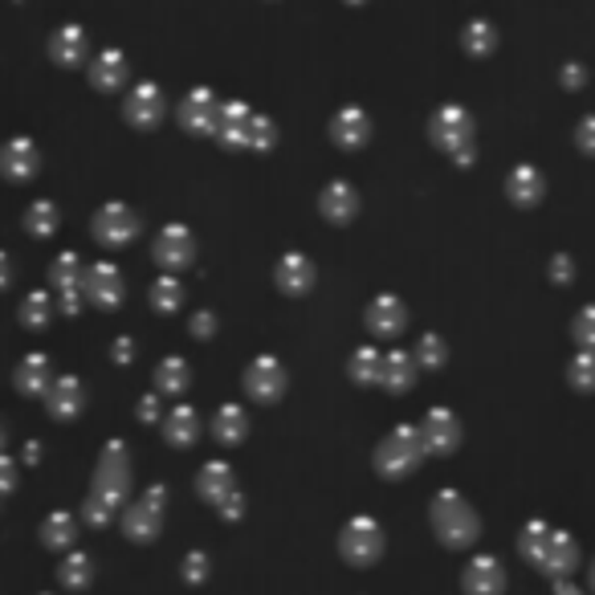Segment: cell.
Instances as JSON below:
<instances>
[{
  "mask_svg": "<svg viewBox=\"0 0 595 595\" xmlns=\"http://www.w3.org/2000/svg\"><path fill=\"white\" fill-rule=\"evenodd\" d=\"M412 359H416V367H428V371H436V367L449 364V343L440 339V334H421L416 339V351H412Z\"/></svg>",
  "mask_w": 595,
  "mask_h": 595,
  "instance_id": "obj_41",
  "label": "cell"
},
{
  "mask_svg": "<svg viewBox=\"0 0 595 595\" xmlns=\"http://www.w3.org/2000/svg\"><path fill=\"white\" fill-rule=\"evenodd\" d=\"M554 595H583V592L571 583V575H563V580H554Z\"/></svg>",
  "mask_w": 595,
  "mask_h": 595,
  "instance_id": "obj_56",
  "label": "cell"
},
{
  "mask_svg": "<svg viewBox=\"0 0 595 595\" xmlns=\"http://www.w3.org/2000/svg\"><path fill=\"white\" fill-rule=\"evenodd\" d=\"M416 359H412V351H384V371H379V388H388V392H408L412 384H416Z\"/></svg>",
  "mask_w": 595,
  "mask_h": 595,
  "instance_id": "obj_29",
  "label": "cell"
},
{
  "mask_svg": "<svg viewBox=\"0 0 595 595\" xmlns=\"http://www.w3.org/2000/svg\"><path fill=\"white\" fill-rule=\"evenodd\" d=\"M82 294H87L90 306H102V310H115L127 294V282H123V270L115 262H94L87 265V277H82Z\"/></svg>",
  "mask_w": 595,
  "mask_h": 595,
  "instance_id": "obj_11",
  "label": "cell"
},
{
  "mask_svg": "<svg viewBox=\"0 0 595 595\" xmlns=\"http://www.w3.org/2000/svg\"><path fill=\"white\" fill-rule=\"evenodd\" d=\"M506 196L518 204V208H535V204L547 196V175L538 172L535 163H518V168H510Z\"/></svg>",
  "mask_w": 595,
  "mask_h": 595,
  "instance_id": "obj_26",
  "label": "cell"
},
{
  "mask_svg": "<svg viewBox=\"0 0 595 595\" xmlns=\"http://www.w3.org/2000/svg\"><path fill=\"white\" fill-rule=\"evenodd\" d=\"M571 277H575V262H571V258H567V253H554L551 258V282H571Z\"/></svg>",
  "mask_w": 595,
  "mask_h": 595,
  "instance_id": "obj_53",
  "label": "cell"
},
{
  "mask_svg": "<svg viewBox=\"0 0 595 595\" xmlns=\"http://www.w3.org/2000/svg\"><path fill=\"white\" fill-rule=\"evenodd\" d=\"M49 58L58 61V66H66V70L82 66L90 58V33L82 25H73V21L70 25H58L54 37H49Z\"/></svg>",
  "mask_w": 595,
  "mask_h": 595,
  "instance_id": "obj_23",
  "label": "cell"
},
{
  "mask_svg": "<svg viewBox=\"0 0 595 595\" xmlns=\"http://www.w3.org/2000/svg\"><path fill=\"white\" fill-rule=\"evenodd\" d=\"M168 115V94H163L160 82H135L127 90V99H123V118L131 123V127H160V118Z\"/></svg>",
  "mask_w": 595,
  "mask_h": 595,
  "instance_id": "obj_9",
  "label": "cell"
},
{
  "mask_svg": "<svg viewBox=\"0 0 595 595\" xmlns=\"http://www.w3.org/2000/svg\"><path fill=\"white\" fill-rule=\"evenodd\" d=\"M416 428H421L424 453H440L445 457V453H453L461 445V421H457L453 408H428Z\"/></svg>",
  "mask_w": 595,
  "mask_h": 595,
  "instance_id": "obj_14",
  "label": "cell"
},
{
  "mask_svg": "<svg viewBox=\"0 0 595 595\" xmlns=\"http://www.w3.org/2000/svg\"><path fill=\"white\" fill-rule=\"evenodd\" d=\"M184 580H188V583L208 580V554H201V551L184 554Z\"/></svg>",
  "mask_w": 595,
  "mask_h": 595,
  "instance_id": "obj_48",
  "label": "cell"
},
{
  "mask_svg": "<svg viewBox=\"0 0 595 595\" xmlns=\"http://www.w3.org/2000/svg\"><path fill=\"white\" fill-rule=\"evenodd\" d=\"M277 144V123L270 115H258L253 111V123H249V151H270Z\"/></svg>",
  "mask_w": 595,
  "mask_h": 595,
  "instance_id": "obj_43",
  "label": "cell"
},
{
  "mask_svg": "<svg viewBox=\"0 0 595 595\" xmlns=\"http://www.w3.org/2000/svg\"><path fill=\"white\" fill-rule=\"evenodd\" d=\"M127 78H131V61L123 49H102L90 58V87L94 90H118L127 87Z\"/></svg>",
  "mask_w": 595,
  "mask_h": 595,
  "instance_id": "obj_25",
  "label": "cell"
},
{
  "mask_svg": "<svg viewBox=\"0 0 595 595\" xmlns=\"http://www.w3.org/2000/svg\"><path fill=\"white\" fill-rule=\"evenodd\" d=\"M351 379L355 384H379V371H384V351L371 347V343H364V347L351 351Z\"/></svg>",
  "mask_w": 595,
  "mask_h": 595,
  "instance_id": "obj_37",
  "label": "cell"
},
{
  "mask_svg": "<svg viewBox=\"0 0 595 595\" xmlns=\"http://www.w3.org/2000/svg\"><path fill=\"white\" fill-rule=\"evenodd\" d=\"M461 49L469 54V58H490L497 49V30L494 21H485V16H478V21H469L461 30Z\"/></svg>",
  "mask_w": 595,
  "mask_h": 595,
  "instance_id": "obj_34",
  "label": "cell"
},
{
  "mask_svg": "<svg viewBox=\"0 0 595 595\" xmlns=\"http://www.w3.org/2000/svg\"><path fill=\"white\" fill-rule=\"evenodd\" d=\"M42 404L54 421H73V416L87 408V384L78 376H70V371H66V376H54L42 396Z\"/></svg>",
  "mask_w": 595,
  "mask_h": 595,
  "instance_id": "obj_15",
  "label": "cell"
},
{
  "mask_svg": "<svg viewBox=\"0 0 595 595\" xmlns=\"http://www.w3.org/2000/svg\"><path fill=\"white\" fill-rule=\"evenodd\" d=\"M274 282L282 294H290V298H302V294L314 290V262L306 258V253H298V249H290V253H282L274 265Z\"/></svg>",
  "mask_w": 595,
  "mask_h": 595,
  "instance_id": "obj_18",
  "label": "cell"
},
{
  "mask_svg": "<svg viewBox=\"0 0 595 595\" xmlns=\"http://www.w3.org/2000/svg\"><path fill=\"white\" fill-rule=\"evenodd\" d=\"M217 514L225 518V523H237V518H245V494H241V490H232V494L217 506Z\"/></svg>",
  "mask_w": 595,
  "mask_h": 595,
  "instance_id": "obj_49",
  "label": "cell"
},
{
  "mask_svg": "<svg viewBox=\"0 0 595 595\" xmlns=\"http://www.w3.org/2000/svg\"><path fill=\"white\" fill-rule=\"evenodd\" d=\"M54 294H45V290H33L21 298V310H16V319H21V327L25 331H45L49 327V319H54Z\"/></svg>",
  "mask_w": 595,
  "mask_h": 595,
  "instance_id": "obj_35",
  "label": "cell"
},
{
  "mask_svg": "<svg viewBox=\"0 0 595 595\" xmlns=\"http://www.w3.org/2000/svg\"><path fill=\"white\" fill-rule=\"evenodd\" d=\"M286 384H290V376H286V367L277 364L274 355H258V359L245 367V392L253 396L258 404L282 400V396H286Z\"/></svg>",
  "mask_w": 595,
  "mask_h": 595,
  "instance_id": "obj_12",
  "label": "cell"
},
{
  "mask_svg": "<svg viewBox=\"0 0 595 595\" xmlns=\"http://www.w3.org/2000/svg\"><path fill=\"white\" fill-rule=\"evenodd\" d=\"M424 461V440H421V428L416 424H396L392 433L384 436L376 445V469L379 478H408V473H416Z\"/></svg>",
  "mask_w": 595,
  "mask_h": 595,
  "instance_id": "obj_4",
  "label": "cell"
},
{
  "mask_svg": "<svg viewBox=\"0 0 595 595\" xmlns=\"http://www.w3.org/2000/svg\"><path fill=\"white\" fill-rule=\"evenodd\" d=\"M249 123H253V106L249 102H220L217 118V139L232 151H245L249 147Z\"/></svg>",
  "mask_w": 595,
  "mask_h": 595,
  "instance_id": "obj_22",
  "label": "cell"
},
{
  "mask_svg": "<svg viewBox=\"0 0 595 595\" xmlns=\"http://www.w3.org/2000/svg\"><path fill=\"white\" fill-rule=\"evenodd\" d=\"M567 379H571V388H580V392H595V351L580 347V355H571Z\"/></svg>",
  "mask_w": 595,
  "mask_h": 595,
  "instance_id": "obj_42",
  "label": "cell"
},
{
  "mask_svg": "<svg viewBox=\"0 0 595 595\" xmlns=\"http://www.w3.org/2000/svg\"><path fill=\"white\" fill-rule=\"evenodd\" d=\"M388 538H384V526L371 518V514H355L343 530H339V554L355 567H371L384 554Z\"/></svg>",
  "mask_w": 595,
  "mask_h": 595,
  "instance_id": "obj_6",
  "label": "cell"
},
{
  "mask_svg": "<svg viewBox=\"0 0 595 595\" xmlns=\"http://www.w3.org/2000/svg\"><path fill=\"white\" fill-rule=\"evenodd\" d=\"M188 327L196 339H213V334H217V314H213V310H196Z\"/></svg>",
  "mask_w": 595,
  "mask_h": 595,
  "instance_id": "obj_50",
  "label": "cell"
},
{
  "mask_svg": "<svg viewBox=\"0 0 595 595\" xmlns=\"http://www.w3.org/2000/svg\"><path fill=\"white\" fill-rule=\"evenodd\" d=\"M21 457H25V465H37V461H42V445H37V440H30V445H25V453H21Z\"/></svg>",
  "mask_w": 595,
  "mask_h": 595,
  "instance_id": "obj_57",
  "label": "cell"
},
{
  "mask_svg": "<svg viewBox=\"0 0 595 595\" xmlns=\"http://www.w3.org/2000/svg\"><path fill=\"white\" fill-rule=\"evenodd\" d=\"M575 147H580L583 156H595V111L575 123Z\"/></svg>",
  "mask_w": 595,
  "mask_h": 595,
  "instance_id": "obj_46",
  "label": "cell"
},
{
  "mask_svg": "<svg viewBox=\"0 0 595 595\" xmlns=\"http://www.w3.org/2000/svg\"><path fill=\"white\" fill-rule=\"evenodd\" d=\"M37 172H42V151H37L33 139L13 135L9 144L0 147V175H4V180H13V184H30Z\"/></svg>",
  "mask_w": 595,
  "mask_h": 595,
  "instance_id": "obj_16",
  "label": "cell"
},
{
  "mask_svg": "<svg viewBox=\"0 0 595 595\" xmlns=\"http://www.w3.org/2000/svg\"><path fill=\"white\" fill-rule=\"evenodd\" d=\"M408 327V306L396 294H376L367 306V331L376 339H400Z\"/></svg>",
  "mask_w": 595,
  "mask_h": 595,
  "instance_id": "obj_19",
  "label": "cell"
},
{
  "mask_svg": "<svg viewBox=\"0 0 595 595\" xmlns=\"http://www.w3.org/2000/svg\"><path fill=\"white\" fill-rule=\"evenodd\" d=\"M90 232H94V241H99V245L123 249L139 237V217H135L123 201H106L99 213H94V220H90Z\"/></svg>",
  "mask_w": 595,
  "mask_h": 595,
  "instance_id": "obj_8",
  "label": "cell"
},
{
  "mask_svg": "<svg viewBox=\"0 0 595 595\" xmlns=\"http://www.w3.org/2000/svg\"><path fill=\"white\" fill-rule=\"evenodd\" d=\"M160 428H163V440H168V445H175V449H192V445L201 440V412L192 404H175L163 412Z\"/></svg>",
  "mask_w": 595,
  "mask_h": 595,
  "instance_id": "obj_24",
  "label": "cell"
},
{
  "mask_svg": "<svg viewBox=\"0 0 595 595\" xmlns=\"http://www.w3.org/2000/svg\"><path fill=\"white\" fill-rule=\"evenodd\" d=\"M13 485H16V461L9 453H0V497L13 494Z\"/></svg>",
  "mask_w": 595,
  "mask_h": 595,
  "instance_id": "obj_51",
  "label": "cell"
},
{
  "mask_svg": "<svg viewBox=\"0 0 595 595\" xmlns=\"http://www.w3.org/2000/svg\"><path fill=\"white\" fill-rule=\"evenodd\" d=\"M127 490H131V449H127V440H106L99 453V465H94L90 494L111 502L115 510H123Z\"/></svg>",
  "mask_w": 595,
  "mask_h": 595,
  "instance_id": "obj_3",
  "label": "cell"
},
{
  "mask_svg": "<svg viewBox=\"0 0 595 595\" xmlns=\"http://www.w3.org/2000/svg\"><path fill=\"white\" fill-rule=\"evenodd\" d=\"M220 118V99L208 87H192L180 102V127L188 135H213Z\"/></svg>",
  "mask_w": 595,
  "mask_h": 595,
  "instance_id": "obj_13",
  "label": "cell"
},
{
  "mask_svg": "<svg viewBox=\"0 0 595 595\" xmlns=\"http://www.w3.org/2000/svg\"><path fill=\"white\" fill-rule=\"evenodd\" d=\"M151 306H156L160 314H172V310H180V306H184V286H180V277L163 270V274L151 282Z\"/></svg>",
  "mask_w": 595,
  "mask_h": 595,
  "instance_id": "obj_39",
  "label": "cell"
},
{
  "mask_svg": "<svg viewBox=\"0 0 595 595\" xmlns=\"http://www.w3.org/2000/svg\"><path fill=\"white\" fill-rule=\"evenodd\" d=\"M428 518H433L436 538H440L445 547H453V551L469 547V542L481 535L478 510L469 506L457 490H440V494L433 497V506H428Z\"/></svg>",
  "mask_w": 595,
  "mask_h": 595,
  "instance_id": "obj_2",
  "label": "cell"
},
{
  "mask_svg": "<svg viewBox=\"0 0 595 595\" xmlns=\"http://www.w3.org/2000/svg\"><path fill=\"white\" fill-rule=\"evenodd\" d=\"M428 139H433V147H440L457 168H469V163H473L478 127H473V115H469L465 106H457V102L436 106L433 118H428Z\"/></svg>",
  "mask_w": 595,
  "mask_h": 595,
  "instance_id": "obj_1",
  "label": "cell"
},
{
  "mask_svg": "<svg viewBox=\"0 0 595 595\" xmlns=\"http://www.w3.org/2000/svg\"><path fill=\"white\" fill-rule=\"evenodd\" d=\"M461 587L465 595H502L506 592V567L497 563L494 554H473L465 563Z\"/></svg>",
  "mask_w": 595,
  "mask_h": 595,
  "instance_id": "obj_17",
  "label": "cell"
},
{
  "mask_svg": "<svg viewBox=\"0 0 595 595\" xmlns=\"http://www.w3.org/2000/svg\"><path fill=\"white\" fill-rule=\"evenodd\" d=\"M359 188L355 184H347V180H331L327 188H322V196H319V213L331 225H347V220H355L359 217Z\"/></svg>",
  "mask_w": 595,
  "mask_h": 595,
  "instance_id": "obj_21",
  "label": "cell"
},
{
  "mask_svg": "<svg viewBox=\"0 0 595 595\" xmlns=\"http://www.w3.org/2000/svg\"><path fill=\"white\" fill-rule=\"evenodd\" d=\"M82 277H87V265H82V258H78L73 249H66V253L54 258V265H49V286H54V302H58L61 314H78L82 302H87Z\"/></svg>",
  "mask_w": 595,
  "mask_h": 595,
  "instance_id": "obj_7",
  "label": "cell"
},
{
  "mask_svg": "<svg viewBox=\"0 0 595 595\" xmlns=\"http://www.w3.org/2000/svg\"><path fill=\"white\" fill-rule=\"evenodd\" d=\"M61 225V213L54 201H33L30 208H25V232H33V237H54Z\"/></svg>",
  "mask_w": 595,
  "mask_h": 595,
  "instance_id": "obj_38",
  "label": "cell"
},
{
  "mask_svg": "<svg viewBox=\"0 0 595 595\" xmlns=\"http://www.w3.org/2000/svg\"><path fill=\"white\" fill-rule=\"evenodd\" d=\"M42 542L49 551H73V538H78V518H73L70 510H54V514H45L42 523Z\"/></svg>",
  "mask_w": 595,
  "mask_h": 595,
  "instance_id": "obj_31",
  "label": "cell"
},
{
  "mask_svg": "<svg viewBox=\"0 0 595 595\" xmlns=\"http://www.w3.org/2000/svg\"><path fill=\"white\" fill-rule=\"evenodd\" d=\"M371 139V118H367L364 106H343L334 111L331 118V144L343 147V151H359V147Z\"/></svg>",
  "mask_w": 595,
  "mask_h": 595,
  "instance_id": "obj_20",
  "label": "cell"
},
{
  "mask_svg": "<svg viewBox=\"0 0 595 595\" xmlns=\"http://www.w3.org/2000/svg\"><path fill=\"white\" fill-rule=\"evenodd\" d=\"M111 355H115V364H131V359H135V339H131V334H123V339H115V347H111Z\"/></svg>",
  "mask_w": 595,
  "mask_h": 595,
  "instance_id": "obj_54",
  "label": "cell"
},
{
  "mask_svg": "<svg viewBox=\"0 0 595 595\" xmlns=\"http://www.w3.org/2000/svg\"><path fill=\"white\" fill-rule=\"evenodd\" d=\"M559 82H563L567 90H580L583 82H587V70H583L580 61H567L563 70H559Z\"/></svg>",
  "mask_w": 595,
  "mask_h": 595,
  "instance_id": "obj_52",
  "label": "cell"
},
{
  "mask_svg": "<svg viewBox=\"0 0 595 595\" xmlns=\"http://www.w3.org/2000/svg\"><path fill=\"white\" fill-rule=\"evenodd\" d=\"M571 334H575V343H580L583 351H595V302L583 306L580 314H575V322H571Z\"/></svg>",
  "mask_w": 595,
  "mask_h": 595,
  "instance_id": "obj_45",
  "label": "cell"
},
{
  "mask_svg": "<svg viewBox=\"0 0 595 595\" xmlns=\"http://www.w3.org/2000/svg\"><path fill=\"white\" fill-rule=\"evenodd\" d=\"M192 384V371H188V359H180V355H168L160 367H156V392L168 400V396H184Z\"/></svg>",
  "mask_w": 595,
  "mask_h": 595,
  "instance_id": "obj_33",
  "label": "cell"
},
{
  "mask_svg": "<svg viewBox=\"0 0 595 595\" xmlns=\"http://www.w3.org/2000/svg\"><path fill=\"white\" fill-rule=\"evenodd\" d=\"M58 580L61 587H70V592L90 587V583H94V559H90L87 551H66V559H61L58 567Z\"/></svg>",
  "mask_w": 595,
  "mask_h": 595,
  "instance_id": "obj_36",
  "label": "cell"
},
{
  "mask_svg": "<svg viewBox=\"0 0 595 595\" xmlns=\"http://www.w3.org/2000/svg\"><path fill=\"white\" fill-rule=\"evenodd\" d=\"M49 379H54V371H49V359H45L42 351H30L13 371V384L21 396H45Z\"/></svg>",
  "mask_w": 595,
  "mask_h": 595,
  "instance_id": "obj_30",
  "label": "cell"
},
{
  "mask_svg": "<svg viewBox=\"0 0 595 595\" xmlns=\"http://www.w3.org/2000/svg\"><path fill=\"white\" fill-rule=\"evenodd\" d=\"M118 518V510L111 506V502H102V497L87 494V502H82V523L87 526H111Z\"/></svg>",
  "mask_w": 595,
  "mask_h": 595,
  "instance_id": "obj_44",
  "label": "cell"
},
{
  "mask_svg": "<svg viewBox=\"0 0 595 595\" xmlns=\"http://www.w3.org/2000/svg\"><path fill=\"white\" fill-rule=\"evenodd\" d=\"M9 282H13V262H9V253L0 249V290H4Z\"/></svg>",
  "mask_w": 595,
  "mask_h": 595,
  "instance_id": "obj_55",
  "label": "cell"
},
{
  "mask_svg": "<svg viewBox=\"0 0 595 595\" xmlns=\"http://www.w3.org/2000/svg\"><path fill=\"white\" fill-rule=\"evenodd\" d=\"M232 490H237V478H232V465L229 461L201 465V473H196V494H201L208 506H220V502H225Z\"/></svg>",
  "mask_w": 595,
  "mask_h": 595,
  "instance_id": "obj_28",
  "label": "cell"
},
{
  "mask_svg": "<svg viewBox=\"0 0 595 595\" xmlns=\"http://www.w3.org/2000/svg\"><path fill=\"white\" fill-rule=\"evenodd\" d=\"M587 583H592V592H595V559H592V575H587Z\"/></svg>",
  "mask_w": 595,
  "mask_h": 595,
  "instance_id": "obj_59",
  "label": "cell"
},
{
  "mask_svg": "<svg viewBox=\"0 0 595 595\" xmlns=\"http://www.w3.org/2000/svg\"><path fill=\"white\" fill-rule=\"evenodd\" d=\"M351 4H364V0H351Z\"/></svg>",
  "mask_w": 595,
  "mask_h": 595,
  "instance_id": "obj_60",
  "label": "cell"
},
{
  "mask_svg": "<svg viewBox=\"0 0 595 595\" xmlns=\"http://www.w3.org/2000/svg\"><path fill=\"white\" fill-rule=\"evenodd\" d=\"M151 258H156V265H163L168 274L192 265V258H196V237H192L188 225H163V229L156 232Z\"/></svg>",
  "mask_w": 595,
  "mask_h": 595,
  "instance_id": "obj_10",
  "label": "cell"
},
{
  "mask_svg": "<svg viewBox=\"0 0 595 595\" xmlns=\"http://www.w3.org/2000/svg\"><path fill=\"white\" fill-rule=\"evenodd\" d=\"M213 436L220 445H241L249 436V416L241 404H220L217 416H213Z\"/></svg>",
  "mask_w": 595,
  "mask_h": 595,
  "instance_id": "obj_32",
  "label": "cell"
},
{
  "mask_svg": "<svg viewBox=\"0 0 595 595\" xmlns=\"http://www.w3.org/2000/svg\"><path fill=\"white\" fill-rule=\"evenodd\" d=\"M163 396L160 392H147L144 400H139V421H147V424H160L163 421Z\"/></svg>",
  "mask_w": 595,
  "mask_h": 595,
  "instance_id": "obj_47",
  "label": "cell"
},
{
  "mask_svg": "<svg viewBox=\"0 0 595 595\" xmlns=\"http://www.w3.org/2000/svg\"><path fill=\"white\" fill-rule=\"evenodd\" d=\"M538 567H542L551 580H563V575H571V571L580 567V542H575V535L554 530L551 542H547V551H542V559H538Z\"/></svg>",
  "mask_w": 595,
  "mask_h": 595,
  "instance_id": "obj_27",
  "label": "cell"
},
{
  "mask_svg": "<svg viewBox=\"0 0 595 595\" xmlns=\"http://www.w3.org/2000/svg\"><path fill=\"white\" fill-rule=\"evenodd\" d=\"M551 535H554L551 523H542V518H530V523L523 526V535H518V551H523L526 559L538 567V559H542V551H547Z\"/></svg>",
  "mask_w": 595,
  "mask_h": 595,
  "instance_id": "obj_40",
  "label": "cell"
},
{
  "mask_svg": "<svg viewBox=\"0 0 595 595\" xmlns=\"http://www.w3.org/2000/svg\"><path fill=\"white\" fill-rule=\"evenodd\" d=\"M163 514H168V490H163V485H147L144 497L123 502L118 523H123V535L127 538H135V542H151V538H160Z\"/></svg>",
  "mask_w": 595,
  "mask_h": 595,
  "instance_id": "obj_5",
  "label": "cell"
},
{
  "mask_svg": "<svg viewBox=\"0 0 595 595\" xmlns=\"http://www.w3.org/2000/svg\"><path fill=\"white\" fill-rule=\"evenodd\" d=\"M4 436L9 433H4V421H0V453H4Z\"/></svg>",
  "mask_w": 595,
  "mask_h": 595,
  "instance_id": "obj_58",
  "label": "cell"
}]
</instances>
